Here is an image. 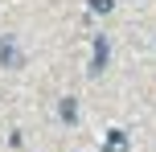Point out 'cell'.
Listing matches in <instances>:
<instances>
[{
    "instance_id": "obj_3",
    "label": "cell",
    "mask_w": 156,
    "mask_h": 152,
    "mask_svg": "<svg viewBox=\"0 0 156 152\" xmlns=\"http://www.w3.org/2000/svg\"><path fill=\"white\" fill-rule=\"evenodd\" d=\"M103 148H107V152H127V136H123V132H111V136H107V144H103Z\"/></svg>"
},
{
    "instance_id": "obj_2",
    "label": "cell",
    "mask_w": 156,
    "mask_h": 152,
    "mask_svg": "<svg viewBox=\"0 0 156 152\" xmlns=\"http://www.w3.org/2000/svg\"><path fill=\"white\" fill-rule=\"evenodd\" d=\"M103 66H107V37H94V62H90V74H103Z\"/></svg>"
},
{
    "instance_id": "obj_4",
    "label": "cell",
    "mask_w": 156,
    "mask_h": 152,
    "mask_svg": "<svg viewBox=\"0 0 156 152\" xmlns=\"http://www.w3.org/2000/svg\"><path fill=\"white\" fill-rule=\"evenodd\" d=\"M62 119H66V123L78 119V103H74V99H62Z\"/></svg>"
},
{
    "instance_id": "obj_1",
    "label": "cell",
    "mask_w": 156,
    "mask_h": 152,
    "mask_svg": "<svg viewBox=\"0 0 156 152\" xmlns=\"http://www.w3.org/2000/svg\"><path fill=\"white\" fill-rule=\"evenodd\" d=\"M0 66H21V49L12 45V37H0Z\"/></svg>"
},
{
    "instance_id": "obj_5",
    "label": "cell",
    "mask_w": 156,
    "mask_h": 152,
    "mask_svg": "<svg viewBox=\"0 0 156 152\" xmlns=\"http://www.w3.org/2000/svg\"><path fill=\"white\" fill-rule=\"evenodd\" d=\"M90 8L94 12H111V0H90Z\"/></svg>"
}]
</instances>
